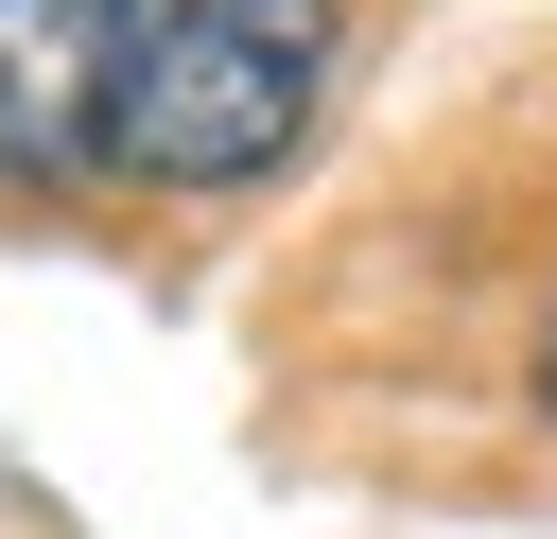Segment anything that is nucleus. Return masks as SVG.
Returning a JSON list of instances; mask_svg holds the SVG:
<instances>
[{"label":"nucleus","instance_id":"nucleus-1","mask_svg":"<svg viewBox=\"0 0 557 539\" xmlns=\"http://www.w3.org/2000/svg\"><path fill=\"white\" fill-rule=\"evenodd\" d=\"M348 0H0V209L244 191L313 139Z\"/></svg>","mask_w":557,"mask_h":539},{"label":"nucleus","instance_id":"nucleus-2","mask_svg":"<svg viewBox=\"0 0 557 539\" xmlns=\"http://www.w3.org/2000/svg\"><path fill=\"white\" fill-rule=\"evenodd\" d=\"M540 417H557V313H540Z\"/></svg>","mask_w":557,"mask_h":539}]
</instances>
